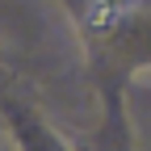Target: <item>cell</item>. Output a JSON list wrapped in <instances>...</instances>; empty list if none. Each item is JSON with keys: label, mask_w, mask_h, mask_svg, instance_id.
Wrapping results in <instances>:
<instances>
[{"label": "cell", "mask_w": 151, "mask_h": 151, "mask_svg": "<svg viewBox=\"0 0 151 151\" xmlns=\"http://www.w3.org/2000/svg\"><path fill=\"white\" fill-rule=\"evenodd\" d=\"M134 4H139V0H97V13H92L88 21H97V25L105 29V25H113V21H118L122 13H130Z\"/></svg>", "instance_id": "obj_1"}]
</instances>
